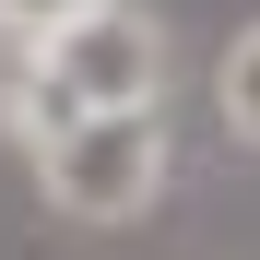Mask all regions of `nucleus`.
Masks as SVG:
<instances>
[{"mask_svg":"<svg viewBox=\"0 0 260 260\" xmlns=\"http://www.w3.org/2000/svg\"><path fill=\"white\" fill-rule=\"evenodd\" d=\"M71 12H83V0H0V59H12V48H48Z\"/></svg>","mask_w":260,"mask_h":260,"instance_id":"4","label":"nucleus"},{"mask_svg":"<svg viewBox=\"0 0 260 260\" xmlns=\"http://www.w3.org/2000/svg\"><path fill=\"white\" fill-rule=\"evenodd\" d=\"M24 166H36V201L59 225H142L178 178V142H166V107H95L59 142H36Z\"/></svg>","mask_w":260,"mask_h":260,"instance_id":"1","label":"nucleus"},{"mask_svg":"<svg viewBox=\"0 0 260 260\" xmlns=\"http://www.w3.org/2000/svg\"><path fill=\"white\" fill-rule=\"evenodd\" d=\"M71 118H95V107H166L178 95V36H166L142 0H83V12L48 36V48H12Z\"/></svg>","mask_w":260,"mask_h":260,"instance_id":"2","label":"nucleus"},{"mask_svg":"<svg viewBox=\"0 0 260 260\" xmlns=\"http://www.w3.org/2000/svg\"><path fill=\"white\" fill-rule=\"evenodd\" d=\"M213 118H225V142L260 154V24H237L225 59H213Z\"/></svg>","mask_w":260,"mask_h":260,"instance_id":"3","label":"nucleus"}]
</instances>
